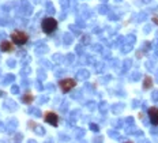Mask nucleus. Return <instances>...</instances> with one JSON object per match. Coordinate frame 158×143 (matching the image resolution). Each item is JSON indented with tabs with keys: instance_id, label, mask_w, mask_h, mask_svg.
<instances>
[{
	"instance_id": "nucleus-3",
	"label": "nucleus",
	"mask_w": 158,
	"mask_h": 143,
	"mask_svg": "<svg viewBox=\"0 0 158 143\" xmlns=\"http://www.w3.org/2000/svg\"><path fill=\"white\" fill-rule=\"evenodd\" d=\"M59 86H60L63 93H68L70 90H72L76 86V82L74 79H71V78H67V79H61V81L59 82Z\"/></svg>"
},
{
	"instance_id": "nucleus-1",
	"label": "nucleus",
	"mask_w": 158,
	"mask_h": 143,
	"mask_svg": "<svg viewBox=\"0 0 158 143\" xmlns=\"http://www.w3.org/2000/svg\"><path fill=\"white\" fill-rule=\"evenodd\" d=\"M41 27H42V31H44V33L51 34V33H53V31L56 30V27H57V22H56L55 18L48 16V18H44V19H42Z\"/></svg>"
},
{
	"instance_id": "nucleus-10",
	"label": "nucleus",
	"mask_w": 158,
	"mask_h": 143,
	"mask_svg": "<svg viewBox=\"0 0 158 143\" xmlns=\"http://www.w3.org/2000/svg\"><path fill=\"white\" fill-rule=\"evenodd\" d=\"M153 20H154V22H155V23H157V25H158V18H157V16H154V18H153Z\"/></svg>"
},
{
	"instance_id": "nucleus-5",
	"label": "nucleus",
	"mask_w": 158,
	"mask_h": 143,
	"mask_svg": "<svg viewBox=\"0 0 158 143\" xmlns=\"http://www.w3.org/2000/svg\"><path fill=\"white\" fill-rule=\"evenodd\" d=\"M149 117H150V121L153 123L154 125H158V108L151 106L149 109Z\"/></svg>"
},
{
	"instance_id": "nucleus-8",
	"label": "nucleus",
	"mask_w": 158,
	"mask_h": 143,
	"mask_svg": "<svg viewBox=\"0 0 158 143\" xmlns=\"http://www.w3.org/2000/svg\"><path fill=\"white\" fill-rule=\"evenodd\" d=\"M153 87V79L150 77H146L144 78V81H143V89H151Z\"/></svg>"
},
{
	"instance_id": "nucleus-2",
	"label": "nucleus",
	"mask_w": 158,
	"mask_h": 143,
	"mask_svg": "<svg viewBox=\"0 0 158 143\" xmlns=\"http://www.w3.org/2000/svg\"><path fill=\"white\" fill-rule=\"evenodd\" d=\"M11 38H12V42L16 44V45H25L29 40V36H27L25 31L21 30H15L11 33Z\"/></svg>"
},
{
	"instance_id": "nucleus-11",
	"label": "nucleus",
	"mask_w": 158,
	"mask_h": 143,
	"mask_svg": "<svg viewBox=\"0 0 158 143\" xmlns=\"http://www.w3.org/2000/svg\"><path fill=\"white\" fill-rule=\"evenodd\" d=\"M124 143H132V142H124Z\"/></svg>"
},
{
	"instance_id": "nucleus-9",
	"label": "nucleus",
	"mask_w": 158,
	"mask_h": 143,
	"mask_svg": "<svg viewBox=\"0 0 158 143\" xmlns=\"http://www.w3.org/2000/svg\"><path fill=\"white\" fill-rule=\"evenodd\" d=\"M91 128H93V129H94V131H97V129H98V128L95 127V124H91Z\"/></svg>"
},
{
	"instance_id": "nucleus-7",
	"label": "nucleus",
	"mask_w": 158,
	"mask_h": 143,
	"mask_svg": "<svg viewBox=\"0 0 158 143\" xmlns=\"http://www.w3.org/2000/svg\"><path fill=\"white\" fill-rule=\"evenodd\" d=\"M33 101H34V96H33L32 93H25V94L22 96V102H23V104L30 105Z\"/></svg>"
},
{
	"instance_id": "nucleus-4",
	"label": "nucleus",
	"mask_w": 158,
	"mask_h": 143,
	"mask_svg": "<svg viewBox=\"0 0 158 143\" xmlns=\"http://www.w3.org/2000/svg\"><path fill=\"white\" fill-rule=\"evenodd\" d=\"M44 121L48 123V124H51V125H53V127H56L59 123V116L56 115L55 112H45L44 113Z\"/></svg>"
},
{
	"instance_id": "nucleus-6",
	"label": "nucleus",
	"mask_w": 158,
	"mask_h": 143,
	"mask_svg": "<svg viewBox=\"0 0 158 143\" xmlns=\"http://www.w3.org/2000/svg\"><path fill=\"white\" fill-rule=\"evenodd\" d=\"M0 49L3 52H11L14 49V45H12L11 41H1L0 42Z\"/></svg>"
}]
</instances>
